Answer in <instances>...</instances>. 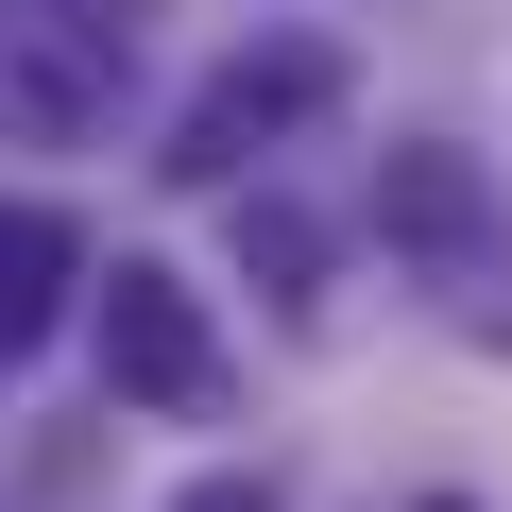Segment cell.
<instances>
[{"mask_svg":"<svg viewBox=\"0 0 512 512\" xmlns=\"http://www.w3.org/2000/svg\"><path fill=\"white\" fill-rule=\"evenodd\" d=\"M325 103H342V52H325V35H274V52H239V69L171 120V154H154V171H171V188H222L239 154H274V137H291V120H325Z\"/></svg>","mask_w":512,"mask_h":512,"instance_id":"obj_1","label":"cell"},{"mask_svg":"<svg viewBox=\"0 0 512 512\" xmlns=\"http://www.w3.org/2000/svg\"><path fill=\"white\" fill-rule=\"evenodd\" d=\"M103 393H120V410H171V427L222 410V342H205L188 274H154V256H120V274H103Z\"/></svg>","mask_w":512,"mask_h":512,"instance_id":"obj_2","label":"cell"},{"mask_svg":"<svg viewBox=\"0 0 512 512\" xmlns=\"http://www.w3.org/2000/svg\"><path fill=\"white\" fill-rule=\"evenodd\" d=\"M376 222H393L410 256H444L461 291H495V188H478L461 154H393V188H376Z\"/></svg>","mask_w":512,"mask_h":512,"instance_id":"obj_3","label":"cell"},{"mask_svg":"<svg viewBox=\"0 0 512 512\" xmlns=\"http://www.w3.org/2000/svg\"><path fill=\"white\" fill-rule=\"evenodd\" d=\"M69 291H86V222L18 188V205H0V359H35L69 325Z\"/></svg>","mask_w":512,"mask_h":512,"instance_id":"obj_4","label":"cell"},{"mask_svg":"<svg viewBox=\"0 0 512 512\" xmlns=\"http://www.w3.org/2000/svg\"><path fill=\"white\" fill-rule=\"evenodd\" d=\"M239 256L274 274V308H308V274H325V222H308V205H239Z\"/></svg>","mask_w":512,"mask_h":512,"instance_id":"obj_5","label":"cell"},{"mask_svg":"<svg viewBox=\"0 0 512 512\" xmlns=\"http://www.w3.org/2000/svg\"><path fill=\"white\" fill-rule=\"evenodd\" d=\"M171 512H274V478H239V461H222V478H188Z\"/></svg>","mask_w":512,"mask_h":512,"instance_id":"obj_6","label":"cell"},{"mask_svg":"<svg viewBox=\"0 0 512 512\" xmlns=\"http://www.w3.org/2000/svg\"><path fill=\"white\" fill-rule=\"evenodd\" d=\"M410 512H478V495H410Z\"/></svg>","mask_w":512,"mask_h":512,"instance_id":"obj_7","label":"cell"}]
</instances>
